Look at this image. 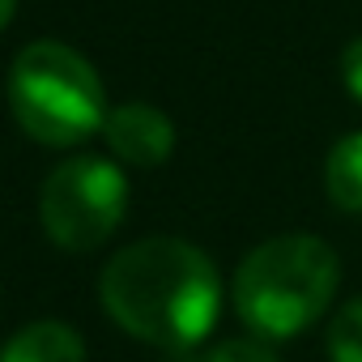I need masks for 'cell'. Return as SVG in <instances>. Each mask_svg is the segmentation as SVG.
<instances>
[{"label":"cell","mask_w":362,"mask_h":362,"mask_svg":"<svg viewBox=\"0 0 362 362\" xmlns=\"http://www.w3.org/2000/svg\"><path fill=\"white\" fill-rule=\"evenodd\" d=\"M166 362H205V358H197L192 349H170V358Z\"/></svg>","instance_id":"7c38bea8"},{"label":"cell","mask_w":362,"mask_h":362,"mask_svg":"<svg viewBox=\"0 0 362 362\" xmlns=\"http://www.w3.org/2000/svg\"><path fill=\"white\" fill-rule=\"evenodd\" d=\"M341 81H345L349 98L362 103V39H354V43L341 52Z\"/></svg>","instance_id":"30bf717a"},{"label":"cell","mask_w":362,"mask_h":362,"mask_svg":"<svg viewBox=\"0 0 362 362\" xmlns=\"http://www.w3.org/2000/svg\"><path fill=\"white\" fill-rule=\"evenodd\" d=\"M128 209V179L115 162L81 153L64 158L39 192V222L43 235L64 252H94L103 247Z\"/></svg>","instance_id":"277c9868"},{"label":"cell","mask_w":362,"mask_h":362,"mask_svg":"<svg viewBox=\"0 0 362 362\" xmlns=\"http://www.w3.org/2000/svg\"><path fill=\"white\" fill-rule=\"evenodd\" d=\"M107 149L128 166H162L175 153V124L149 103H124L103 119Z\"/></svg>","instance_id":"5b68a950"},{"label":"cell","mask_w":362,"mask_h":362,"mask_svg":"<svg viewBox=\"0 0 362 362\" xmlns=\"http://www.w3.org/2000/svg\"><path fill=\"white\" fill-rule=\"evenodd\" d=\"M107 315L136 341L162 349H192L209 337L222 281L214 260L188 239H141L128 243L98 281Z\"/></svg>","instance_id":"6da1fadb"},{"label":"cell","mask_w":362,"mask_h":362,"mask_svg":"<svg viewBox=\"0 0 362 362\" xmlns=\"http://www.w3.org/2000/svg\"><path fill=\"white\" fill-rule=\"evenodd\" d=\"M341 281L337 252L315 235H277L252 247L235 269V307L239 320L269 341L298 337L332 303Z\"/></svg>","instance_id":"7a4b0ae2"},{"label":"cell","mask_w":362,"mask_h":362,"mask_svg":"<svg viewBox=\"0 0 362 362\" xmlns=\"http://www.w3.org/2000/svg\"><path fill=\"white\" fill-rule=\"evenodd\" d=\"M205 362H281L273 345H264L260 337H230L222 345H214L205 354Z\"/></svg>","instance_id":"9c48e42d"},{"label":"cell","mask_w":362,"mask_h":362,"mask_svg":"<svg viewBox=\"0 0 362 362\" xmlns=\"http://www.w3.org/2000/svg\"><path fill=\"white\" fill-rule=\"evenodd\" d=\"M0 362H86V341L64 320H35L9 337Z\"/></svg>","instance_id":"8992f818"},{"label":"cell","mask_w":362,"mask_h":362,"mask_svg":"<svg viewBox=\"0 0 362 362\" xmlns=\"http://www.w3.org/2000/svg\"><path fill=\"white\" fill-rule=\"evenodd\" d=\"M328 358L362 362V298H349L328 324Z\"/></svg>","instance_id":"ba28073f"},{"label":"cell","mask_w":362,"mask_h":362,"mask_svg":"<svg viewBox=\"0 0 362 362\" xmlns=\"http://www.w3.org/2000/svg\"><path fill=\"white\" fill-rule=\"evenodd\" d=\"M324 192L341 214H362V132H349L332 145L324 162Z\"/></svg>","instance_id":"52a82bcc"},{"label":"cell","mask_w":362,"mask_h":362,"mask_svg":"<svg viewBox=\"0 0 362 362\" xmlns=\"http://www.w3.org/2000/svg\"><path fill=\"white\" fill-rule=\"evenodd\" d=\"M9 107L18 128L52 149H73L107 119L98 69L69 43L39 39L9 69Z\"/></svg>","instance_id":"3957f363"},{"label":"cell","mask_w":362,"mask_h":362,"mask_svg":"<svg viewBox=\"0 0 362 362\" xmlns=\"http://www.w3.org/2000/svg\"><path fill=\"white\" fill-rule=\"evenodd\" d=\"M13 9H18V0H0V30L9 26V18H13Z\"/></svg>","instance_id":"8fae6325"}]
</instances>
